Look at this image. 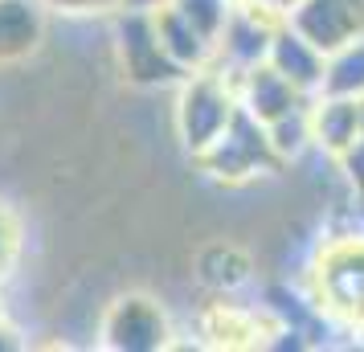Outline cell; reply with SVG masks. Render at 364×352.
I'll return each mask as SVG.
<instances>
[{"mask_svg":"<svg viewBox=\"0 0 364 352\" xmlns=\"http://www.w3.org/2000/svg\"><path fill=\"white\" fill-rule=\"evenodd\" d=\"M237 78L221 66H205L193 70L181 82V95H176V135H181L184 151L197 160L205 148H213L221 132L233 123L237 115Z\"/></svg>","mask_w":364,"mask_h":352,"instance_id":"6da1fadb","label":"cell"},{"mask_svg":"<svg viewBox=\"0 0 364 352\" xmlns=\"http://www.w3.org/2000/svg\"><path fill=\"white\" fill-rule=\"evenodd\" d=\"M315 279V307L331 319L360 324L364 328V234L331 238L319 250V262L311 270Z\"/></svg>","mask_w":364,"mask_h":352,"instance_id":"7a4b0ae2","label":"cell"},{"mask_svg":"<svg viewBox=\"0 0 364 352\" xmlns=\"http://www.w3.org/2000/svg\"><path fill=\"white\" fill-rule=\"evenodd\" d=\"M197 164L217 176V181H250V176H258V172H274L282 164L274 148H270V135H266V123L262 119H254L246 107H237V115L233 123L221 132L213 148H205L197 156Z\"/></svg>","mask_w":364,"mask_h":352,"instance_id":"3957f363","label":"cell"},{"mask_svg":"<svg viewBox=\"0 0 364 352\" xmlns=\"http://www.w3.org/2000/svg\"><path fill=\"white\" fill-rule=\"evenodd\" d=\"M99 344L111 352H160L172 344V319H168L164 303L127 291L102 311Z\"/></svg>","mask_w":364,"mask_h":352,"instance_id":"277c9868","label":"cell"},{"mask_svg":"<svg viewBox=\"0 0 364 352\" xmlns=\"http://www.w3.org/2000/svg\"><path fill=\"white\" fill-rule=\"evenodd\" d=\"M115 41H119V62H123L127 82H135V86H181L188 78V70L181 62H172V53L160 46V33H156L151 13H123L119 9Z\"/></svg>","mask_w":364,"mask_h":352,"instance_id":"5b68a950","label":"cell"},{"mask_svg":"<svg viewBox=\"0 0 364 352\" xmlns=\"http://www.w3.org/2000/svg\"><path fill=\"white\" fill-rule=\"evenodd\" d=\"M282 25V17H274L270 9L254 4V0H237V9L230 13L225 29L217 37V58L213 66L230 70L233 78L242 70L262 66L270 58V41H274V29Z\"/></svg>","mask_w":364,"mask_h":352,"instance_id":"8992f818","label":"cell"},{"mask_svg":"<svg viewBox=\"0 0 364 352\" xmlns=\"http://www.w3.org/2000/svg\"><path fill=\"white\" fill-rule=\"evenodd\" d=\"M266 62L279 70V74H282L291 86H299L307 99L323 95V70H328V53L319 50V46H311V41L299 33V29H291L287 21L274 29L270 58H266Z\"/></svg>","mask_w":364,"mask_h":352,"instance_id":"52a82bcc","label":"cell"},{"mask_svg":"<svg viewBox=\"0 0 364 352\" xmlns=\"http://www.w3.org/2000/svg\"><path fill=\"white\" fill-rule=\"evenodd\" d=\"M237 99H242V107H246L250 115L262 119V123L287 115V111H295V107H303V102H311L299 86L287 82L270 62L237 74Z\"/></svg>","mask_w":364,"mask_h":352,"instance_id":"ba28073f","label":"cell"},{"mask_svg":"<svg viewBox=\"0 0 364 352\" xmlns=\"http://www.w3.org/2000/svg\"><path fill=\"white\" fill-rule=\"evenodd\" d=\"M46 37V4L41 0H0V66H17L37 53Z\"/></svg>","mask_w":364,"mask_h":352,"instance_id":"9c48e42d","label":"cell"},{"mask_svg":"<svg viewBox=\"0 0 364 352\" xmlns=\"http://www.w3.org/2000/svg\"><path fill=\"white\" fill-rule=\"evenodd\" d=\"M364 115V99L348 95H315L311 99V127H315V148L328 151L331 160L356 139Z\"/></svg>","mask_w":364,"mask_h":352,"instance_id":"30bf717a","label":"cell"},{"mask_svg":"<svg viewBox=\"0 0 364 352\" xmlns=\"http://www.w3.org/2000/svg\"><path fill=\"white\" fill-rule=\"evenodd\" d=\"M151 21H156L160 46H164V50L172 53V62H181L188 74H193V70L213 66L217 41H209V37H205L197 25H193V21L184 17L176 4H164V9H156V13H151Z\"/></svg>","mask_w":364,"mask_h":352,"instance_id":"8fae6325","label":"cell"},{"mask_svg":"<svg viewBox=\"0 0 364 352\" xmlns=\"http://www.w3.org/2000/svg\"><path fill=\"white\" fill-rule=\"evenodd\" d=\"M266 135H270V148H274V156H279L282 164H295V160H303V156L315 148L311 102H303V107H295V111L270 119V123H266Z\"/></svg>","mask_w":364,"mask_h":352,"instance_id":"7c38bea8","label":"cell"},{"mask_svg":"<svg viewBox=\"0 0 364 352\" xmlns=\"http://www.w3.org/2000/svg\"><path fill=\"white\" fill-rule=\"evenodd\" d=\"M323 95H348V99H364V37L340 46L328 53V70H323Z\"/></svg>","mask_w":364,"mask_h":352,"instance_id":"4fadbf2b","label":"cell"},{"mask_svg":"<svg viewBox=\"0 0 364 352\" xmlns=\"http://www.w3.org/2000/svg\"><path fill=\"white\" fill-rule=\"evenodd\" d=\"M172 4H176V9H181L184 17L193 21V25H197L209 41H217V37H221V29H225L230 13L237 9V0H172Z\"/></svg>","mask_w":364,"mask_h":352,"instance_id":"5bb4252c","label":"cell"},{"mask_svg":"<svg viewBox=\"0 0 364 352\" xmlns=\"http://www.w3.org/2000/svg\"><path fill=\"white\" fill-rule=\"evenodd\" d=\"M17 254H21V221L9 205L0 201V283L13 274L17 267Z\"/></svg>","mask_w":364,"mask_h":352,"instance_id":"9a60e30c","label":"cell"},{"mask_svg":"<svg viewBox=\"0 0 364 352\" xmlns=\"http://www.w3.org/2000/svg\"><path fill=\"white\" fill-rule=\"evenodd\" d=\"M336 164H340V172H344L348 188L364 201V115H360V132H356V139L336 156Z\"/></svg>","mask_w":364,"mask_h":352,"instance_id":"2e32d148","label":"cell"},{"mask_svg":"<svg viewBox=\"0 0 364 352\" xmlns=\"http://www.w3.org/2000/svg\"><path fill=\"white\" fill-rule=\"evenodd\" d=\"M50 13L62 17H102V13H119V0H41Z\"/></svg>","mask_w":364,"mask_h":352,"instance_id":"e0dca14e","label":"cell"},{"mask_svg":"<svg viewBox=\"0 0 364 352\" xmlns=\"http://www.w3.org/2000/svg\"><path fill=\"white\" fill-rule=\"evenodd\" d=\"M172 0H119V9L123 13H156V9H164Z\"/></svg>","mask_w":364,"mask_h":352,"instance_id":"ac0fdd59","label":"cell"},{"mask_svg":"<svg viewBox=\"0 0 364 352\" xmlns=\"http://www.w3.org/2000/svg\"><path fill=\"white\" fill-rule=\"evenodd\" d=\"M4 348H25V340H21L17 328H9V324L0 319V352H4Z\"/></svg>","mask_w":364,"mask_h":352,"instance_id":"d6986e66","label":"cell"},{"mask_svg":"<svg viewBox=\"0 0 364 352\" xmlns=\"http://www.w3.org/2000/svg\"><path fill=\"white\" fill-rule=\"evenodd\" d=\"M254 4H262V9H270V13H274V17H287V13H291V9H295L299 0H254Z\"/></svg>","mask_w":364,"mask_h":352,"instance_id":"ffe728a7","label":"cell"},{"mask_svg":"<svg viewBox=\"0 0 364 352\" xmlns=\"http://www.w3.org/2000/svg\"><path fill=\"white\" fill-rule=\"evenodd\" d=\"M0 319H4V307H0Z\"/></svg>","mask_w":364,"mask_h":352,"instance_id":"44dd1931","label":"cell"}]
</instances>
